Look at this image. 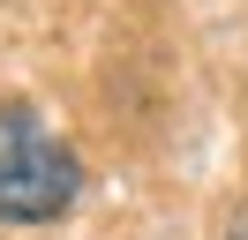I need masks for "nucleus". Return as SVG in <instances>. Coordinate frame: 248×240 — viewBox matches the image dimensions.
Instances as JSON below:
<instances>
[{"label": "nucleus", "instance_id": "1", "mask_svg": "<svg viewBox=\"0 0 248 240\" xmlns=\"http://www.w3.org/2000/svg\"><path fill=\"white\" fill-rule=\"evenodd\" d=\"M83 195V165L31 105H0V218L53 225Z\"/></svg>", "mask_w": 248, "mask_h": 240}]
</instances>
